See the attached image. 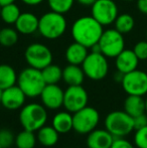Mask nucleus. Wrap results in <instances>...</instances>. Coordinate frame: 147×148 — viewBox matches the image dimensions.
Listing matches in <instances>:
<instances>
[{
  "instance_id": "nucleus-13",
  "label": "nucleus",
  "mask_w": 147,
  "mask_h": 148,
  "mask_svg": "<svg viewBox=\"0 0 147 148\" xmlns=\"http://www.w3.org/2000/svg\"><path fill=\"white\" fill-rule=\"evenodd\" d=\"M64 95L65 91L57 84H49L45 85L39 97L46 109L57 110L64 106Z\"/></svg>"
},
{
  "instance_id": "nucleus-42",
  "label": "nucleus",
  "mask_w": 147,
  "mask_h": 148,
  "mask_svg": "<svg viewBox=\"0 0 147 148\" xmlns=\"http://www.w3.org/2000/svg\"><path fill=\"white\" fill-rule=\"evenodd\" d=\"M145 104H146V113H147V98L145 99Z\"/></svg>"
},
{
  "instance_id": "nucleus-38",
  "label": "nucleus",
  "mask_w": 147,
  "mask_h": 148,
  "mask_svg": "<svg viewBox=\"0 0 147 148\" xmlns=\"http://www.w3.org/2000/svg\"><path fill=\"white\" fill-rule=\"evenodd\" d=\"M123 77H124V74H122L121 72L117 71V72L115 73V75H114V80L118 83H121L122 80H123Z\"/></svg>"
},
{
  "instance_id": "nucleus-11",
  "label": "nucleus",
  "mask_w": 147,
  "mask_h": 148,
  "mask_svg": "<svg viewBox=\"0 0 147 148\" xmlns=\"http://www.w3.org/2000/svg\"><path fill=\"white\" fill-rule=\"evenodd\" d=\"M91 15L103 26L110 25L119 15L118 6L113 0H97L92 5Z\"/></svg>"
},
{
  "instance_id": "nucleus-16",
  "label": "nucleus",
  "mask_w": 147,
  "mask_h": 148,
  "mask_svg": "<svg viewBox=\"0 0 147 148\" xmlns=\"http://www.w3.org/2000/svg\"><path fill=\"white\" fill-rule=\"evenodd\" d=\"M115 137L107 129H95L87 137L88 148H110Z\"/></svg>"
},
{
  "instance_id": "nucleus-33",
  "label": "nucleus",
  "mask_w": 147,
  "mask_h": 148,
  "mask_svg": "<svg viewBox=\"0 0 147 148\" xmlns=\"http://www.w3.org/2000/svg\"><path fill=\"white\" fill-rule=\"evenodd\" d=\"M110 148H136V147L135 145H133L130 141H128L124 137H120V138L114 139Z\"/></svg>"
},
{
  "instance_id": "nucleus-40",
  "label": "nucleus",
  "mask_w": 147,
  "mask_h": 148,
  "mask_svg": "<svg viewBox=\"0 0 147 148\" xmlns=\"http://www.w3.org/2000/svg\"><path fill=\"white\" fill-rule=\"evenodd\" d=\"M1 94H2V90L0 89V103H1Z\"/></svg>"
},
{
  "instance_id": "nucleus-39",
  "label": "nucleus",
  "mask_w": 147,
  "mask_h": 148,
  "mask_svg": "<svg viewBox=\"0 0 147 148\" xmlns=\"http://www.w3.org/2000/svg\"><path fill=\"white\" fill-rule=\"evenodd\" d=\"M16 0H0V5L3 6L6 5V4H9V3H14Z\"/></svg>"
},
{
  "instance_id": "nucleus-10",
  "label": "nucleus",
  "mask_w": 147,
  "mask_h": 148,
  "mask_svg": "<svg viewBox=\"0 0 147 148\" xmlns=\"http://www.w3.org/2000/svg\"><path fill=\"white\" fill-rule=\"evenodd\" d=\"M122 88L128 95L142 96L147 94V73L141 70H134L124 75L121 82Z\"/></svg>"
},
{
  "instance_id": "nucleus-30",
  "label": "nucleus",
  "mask_w": 147,
  "mask_h": 148,
  "mask_svg": "<svg viewBox=\"0 0 147 148\" xmlns=\"http://www.w3.org/2000/svg\"><path fill=\"white\" fill-rule=\"evenodd\" d=\"M134 145L137 148H147V126L135 130Z\"/></svg>"
},
{
  "instance_id": "nucleus-26",
  "label": "nucleus",
  "mask_w": 147,
  "mask_h": 148,
  "mask_svg": "<svg viewBox=\"0 0 147 148\" xmlns=\"http://www.w3.org/2000/svg\"><path fill=\"white\" fill-rule=\"evenodd\" d=\"M41 74L46 85L57 84L59 81L63 80V69L57 64H49L41 70Z\"/></svg>"
},
{
  "instance_id": "nucleus-6",
  "label": "nucleus",
  "mask_w": 147,
  "mask_h": 148,
  "mask_svg": "<svg viewBox=\"0 0 147 148\" xmlns=\"http://www.w3.org/2000/svg\"><path fill=\"white\" fill-rule=\"evenodd\" d=\"M85 76L93 81L103 80L109 72L107 58L102 53L91 51L82 64Z\"/></svg>"
},
{
  "instance_id": "nucleus-1",
  "label": "nucleus",
  "mask_w": 147,
  "mask_h": 148,
  "mask_svg": "<svg viewBox=\"0 0 147 148\" xmlns=\"http://www.w3.org/2000/svg\"><path fill=\"white\" fill-rule=\"evenodd\" d=\"M104 26L98 22L92 15L78 18L72 26V36L76 42L91 49L99 42Z\"/></svg>"
},
{
  "instance_id": "nucleus-31",
  "label": "nucleus",
  "mask_w": 147,
  "mask_h": 148,
  "mask_svg": "<svg viewBox=\"0 0 147 148\" xmlns=\"http://www.w3.org/2000/svg\"><path fill=\"white\" fill-rule=\"evenodd\" d=\"M15 142V137L13 133L8 129L0 130V145L2 148H9Z\"/></svg>"
},
{
  "instance_id": "nucleus-32",
  "label": "nucleus",
  "mask_w": 147,
  "mask_h": 148,
  "mask_svg": "<svg viewBox=\"0 0 147 148\" xmlns=\"http://www.w3.org/2000/svg\"><path fill=\"white\" fill-rule=\"evenodd\" d=\"M133 51L135 53L136 57L139 60H147V39L146 40H140L134 45Z\"/></svg>"
},
{
  "instance_id": "nucleus-37",
  "label": "nucleus",
  "mask_w": 147,
  "mask_h": 148,
  "mask_svg": "<svg viewBox=\"0 0 147 148\" xmlns=\"http://www.w3.org/2000/svg\"><path fill=\"white\" fill-rule=\"evenodd\" d=\"M76 1L84 6H92L97 0H76Z\"/></svg>"
},
{
  "instance_id": "nucleus-24",
  "label": "nucleus",
  "mask_w": 147,
  "mask_h": 148,
  "mask_svg": "<svg viewBox=\"0 0 147 148\" xmlns=\"http://www.w3.org/2000/svg\"><path fill=\"white\" fill-rule=\"evenodd\" d=\"M115 29H117L122 34H127L133 30L135 26V20L131 14L128 13H122L119 14L114 21Z\"/></svg>"
},
{
  "instance_id": "nucleus-9",
  "label": "nucleus",
  "mask_w": 147,
  "mask_h": 148,
  "mask_svg": "<svg viewBox=\"0 0 147 148\" xmlns=\"http://www.w3.org/2000/svg\"><path fill=\"white\" fill-rule=\"evenodd\" d=\"M24 58L28 66L40 71L53 64V53L43 43L34 42L29 45L24 51Z\"/></svg>"
},
{
  "instance_id": "nucleus-41",
  "label": "nucleus",
  "mask_w": 147,
  "mask_h": 148,
  "mask_svg": "<svg viewBox=\"0 0 147 148\" xmlns=\"http://www.w3.org/2000/svg\"><path fill=\"white\" fill-rule=\"evenodd\" d=\"M124 1H126V2H132V1H135V0H124Z\"/></svg>"
},
{
  "instance_id": "nucleus-7",
  "label": "nucleus",
  "mask_w": 147,
  "mask_h": 148,
  "mask_svg": "<svg viewBox=\"0 0 147 148\" xmlns=\"http://www.w3.org/2000/svg\"><path fill=\"white\" fill-rule=\"evenodd\" d=\"M99 121V112L95 108L86 106L73 113V129L79 134H89L96 129Z\"/></svg>"
},
{
  "instance_id": "nucleus-8",
  "label": "nucleus",
  "mask_w": 147,
  "mask_h": 148,
  "mask_svg": "<svg viewBox=\"0 0 147 148\" xmlns=\"http://www.w3.org/2000/svg\"><path fill=\"white\" fill-rule=\"evenodd\" d=\"M98 43L101 53L106 58L115 59L123 49H125L124 34L120 33L115 28H109L104 30Z\"/></svg>"
},
{
  "instance_id": "nucleus-18",
  "label": "nucleus",
  "mask_w": 147,
  "mask_h": 148,
  "mask_svg": "<svg viewBox=\"0 0 147 148\" xmlns=\"http://www.w3.org/2000/svg\"><path fill=\"white\" fill-rule=\"evenodd\" d=\"M88 55V47L76 41L67 47L65 53L67 62L71 64H77V66H82L83 62Z\"/></svg>"
},
{
  "instance_id": "nucleus-36",
  "label": "nucleus",
  "mask_w": 147,
  "mask_h": 148,
  "mask_svg": "<svg viewBox=\"0 0 147 148\" xmlns=\"http://www.w3.org/2000/svg\"><path fill=\"white\" fill-rule=\"evenodd\" d=\"M25 5H28V6H37L39 4L42 3L44 0H21Z\"/></svg>"
},
{
  "instance_id": "nucleus-29",
  "label": "nucleus",
  "mask_w": 147,
  "mask_h": 148,
  "mask_svg": "<svg viewBox=\"0 0 147 148\" xmlns=\"http://www.w3.org/2000/svg\"><path fill=\"white\" fill-rule=\"evenodd\" d=\"M76 0H47L51 10L57 13L65 14L73 8Z\"/></svg>"
},
{
  "instance_id": "nucleus-45",
  "label": "nucleus",
  "mask_w": 147,
  "mask_h": 148,
  "mask_svg": "<svg viewBox=\"0 0 147 148\" xmlns=\"http://www.w3.org/2000/svg\"><path fill=\"white\" fill-rule=\"evenodd\" d=\"M0 148H2V147H1V145H0Z\"/></svg>"
},
{
  "instance_id": "nucleus-34",
  "label": "nucleus",
  "mask_w": 147,
  "mask_h": 148,
  "mask_svg": "<svg viewBox=\"0 0 147 148\" xmlns=\"http://www.w3.org/2000/svg\"><path fill=\"white\" fill-rule=\"evenodd\" d=\"M134 122V130H137L142 127L147 126V113H143L133 118Z\"/></svg>"
},
{
  "instance_id": "nucleus-23",
  "label": "nucleus",
  "mask_w": 147,
  "mask_h": 148,
  "mask_svg": "<svg viewBox=\"0 0 147 148\" xmlns=\"http://www.w3.org/2000/svg\"><path fill=\"white\" fill-rule=\"evenodd\" d=\"M17 77L15 70L6 64H0V89L5 90L17 84Z\"/></svg>"
},
{
  "instance_id": "nucleus-43",
  "label": "nucleus",
  "mask_w": 147,
  "mask_h": 148,
  "mask_svg": "<svg viewBox=\"0 0 147 148\" xmlns=\"http://www.w3.org/2000/svg\"><path fill=\"white\" fill-rule=\"evenodd\" d=\"M0 12H1V5H0Z\"/></svg>"
},
{
  "instance_id": "nucleus-22",
  "label": "nucleus",
  "mask_w": 147,
  "mask_h": 148,
  "mask_svg": "<svg viewBox=\"0 0 147 148\" xmlns=\"http://www.w3.org/2000/svg\"><path fill=\"white\" fill-rule=\"evenodd\" d=\"M59 133L53 128V126H42L40 129L37 130L36 138L37 141L41 145L45 147H51L55 146L59 141Z\"/></svg>"
},
{
  "instance_id": "nucleus-25",
  "label": "nucleus",
  "mask_w": 147,
  "mask_h": 148,
  "mask_svg": "<svg viewBox=\"0 0 147 148\" xmlns=\"http://www.w3.org/2000/svg\"><path fill=\"white\" fill-rule=\"evenodd\" d=\"M20 14H21L20 9L15 4V2L1 6L0 18H1V19L3 20V22H5L6 24H15L16 20L18 19Z\"/></svg>"
},
{
  "instance_id": "nucleus-21",
  "label": "nucleus",
  "mask_w": 147,
  "mask_h": 148,
  "mask_svg": "<svg viewBox=\"0 0 147 148\" xmlns=\"http://www.w3.org/2000/svg\"><path fill=\"white\" fill-rule=\"evenodd\" d=\"M51 126L59 133L66 134L73 129V115L69 111H63L57 113L51 121Z\"/></svg>"
},
{
  "instance_id": "nucleus-2",
  "label": "nucleus",
  "mask_w": 147,
  "mask_h": 148,
  "mask_svg": "<svg viewBox=\"0 0 147 148\" xmlns=\"http://www.w3.org/2000/svg\"><path fill=\"white\" fill-rule=\"evenodd\" d=\"M68 27V22L64 14L57 13L53 10L45 12L39 17L38 32L46 39H57L65 34Z\"/></svg>"
},
{
  "instance_id": "nucleus-17",
  "label": "nucleus",
  "mask_w": 147,
  "mask_h": 148,
  "mask_svg": "<svg viewBox=\"0 0 147 148\" xmlns=\"http://www.w3.org/2000/svg\"><path fill=\"white\" fill-rule=\"evenodd\" d=\"M39 18L31 12H23L15 22V29L23 35H30L38 31Z\"/></svg>"
},
{
  "instance_id": "nucleus-19",
  "label": "nucleus",
  "mask_w": 147,
  "mask_h": 148,
  "mask_svg": "<svg viewBox=\"0 0 147 148\" xmlns=\"http://www.w3.org/2000/svg\"><path fill=\"white\" fill-rule=\"evenodd\" d=\"M124 111L133 118L146 113L145 99L142 96L128 95L124 101Z\"/></svg>"
},
{
  "instance_id": "nucleus-27",
  "label": "nucleus",
  "mask_w": 147,
  "mask_h": 148,
  "mask_svg": "<svg viewBox=\"0 0 147 148\" xmlns=\"http://www.w3.org/2000/svg\"><path fill=\"white\" fill-rule=\"evenodd\" d=\"M36 136L34 131L23 129L15 137V145L17 148H34L36 143Z\"/></svg>"
},
{
  "instance_id": "nucleus-14",
  "label": "nucleus",
  "mask_w": 147,
  "mask_h": 148,
  "mask_svg": "<svg viewBox=\"0 0 147 148\" xmlns=\"http://www.w3.org/2000/svg\"><path fill=\"white\" fill-rule=\"evenodd\" d=\"M26 96L21 89L14 85L12 87L2 90L1 105L7 110H17L23 107Z\"/></svg>"
},
{
  "instance_id": "nucleus-5",
  "label": "nucleus",
  "mask_w": 147,
  "mask_h": 148,
  "mask_svg": "<svg viewBox=\"0 0 147 148\" xmlns=\"http://www.w3.org/2000/svg\"><path fill=\"white\" fill-rule=\"evenodd\" d=\"M105 129L115 138L125 137L134 131L133 117L125 111H113L105 118Z\"/></svg>"
},
{
  "instance_id": "nucleus-20",
  "label": "nucleus",
  "mask_w": 147,
  "mask_h": 148,
  "mask_svg": "<svg viewBox=\"0 0 147 148\" xmlns=\"http://www.w3.org/2000/svg\"><path fill=\"white\" fill-rule=\"evenodd\" d=\"M85 73L82 69V66L71 64L67 66L63 70V80L69 86H79L82 85L85 79Z\"/></svg>"
},
{
  "instance_id": "nucleus-15",
  "label": "nucleus",
  "mask_w": 147,
  "mask_h": 148,
  "mask_svg": "<svg viewBox=\"0 0 147 148\" xmlns=\"http://www.w3.org/2000/svg\"><path fill=\"white\" fill-rule=\"evenodd\" d=\"M138 64H139V59L136 57L133 49H123L115 58L116 69L124 75L136 70Z\"/></svg>"
},
{
  "instance_id": "nucleus-4",
  "label": "nucleus",
  "mask_w": 147,
  "mask_h": 148,
  "mask_svg": "<svg viewBox=\"0 0 147 148\" xmlns=\"http://www.w3.org/2000/svg\"><path fill=\"white\" fill-rule=\"evenodd\" d=\"M19 121L23 129L37 131L44 126L47 121V111L43 105L30 103L23 106L19 113Z\"/></svg>"
},
{
  "instance_id": "nucleus-12",
  "label": "nucleus",
  "mask_w": 147,
  "mask_h": 148,
  "mask_svg": "<svg viewBox=\"0 0 147 148\" xmlns=\"http://www.w3.org/2000/svg\"><path fill=\"white\" fill-rule=\"evenodd\" d=\"M89 101V96L82 85L69 86L64 95V107L67 111L75 113L86 107Z\"/></svg>"
},
{
  "instance_id": "nucleus-3",
  "label": "nucleus",
  "mask_w": 147,
  "mask_h": 148,
  "mask_svg": "<svg viewBox=\"0 0 147 148\" xmlns=\"http://www.w3.org/2000/svg\"><path fill=\"white\" fill-rule=\"evenodd\" d=\"M45 85L41 71L31 66L22 70L17 77V86L28 98L39 97Z\"/></svg>"
},
{
  "instance_id": "nucleus-28",
  "label": "nucleus",
  "mask_w": 147,
  "mask_h": 148,
  "mask_svg": "<svg viewBox=\"0 0 147 148\" xmlns=\"http://www.w3.org/2000/svg\"><path fill=\"white\" fill-rule=\"evenodd\" d=\"M18 41V31L11 27H4L0 29V45L2 47H10Z\"/></svg>"
},
{
  "instance_id": "nucleus-35",
  "label": "nucleus",
  "mask_w": 147,
  "mask_h": 148,
  "mask_svg": "<svg viewBox=\"0 0 147 148\" xmlns=\"http://www.w3.org/2000/svg\"><path fill=\"white\" fill-rule=\"evenodd\" d=\"M136 6L139 12L147 15V0H136Z\"/></svg>"
},
{
  "instance_id": "nucleus-44",
  "label": "nucleus",
  "mask_w": 147,
  "mask_h": 148,
  "mask_svg": "<svg viewBox=\"0 0 147 148\" xmlns=\"http://www.w3.org/2000/svg\"><path fill=\"white\" fill-rule=\"evenodd\" d=\"M146 39H147V30H146Z\"/></svg>"
}]
</instances>
